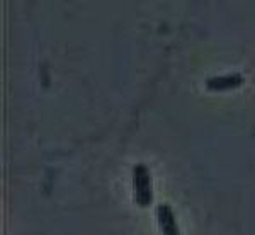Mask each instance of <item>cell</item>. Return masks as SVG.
<instances>
[{"mask_svg": "<svg viewBox=\"0 0 255 235\" xmlns=\"http://www.w3.org/2000/svg\"><path fill=\"white\" fill-rule=\"evenodd\" d=\"M244 75L238 72L232 73H223V75H215V77H208L206 78V87L209 90H228V89H235L240 87L244 84Z\"/></svg>", "mask_w": 255, "mask_h": 235, "instance_id": "obj_3", "label": "cell"}, {"mask_svg": "<svg viewBox=\"0 0 255 235\" xmlns=\"http://www.w3.org/2000/svg\"><path fill=\"white\" fill-rule=\"evenodd\" d=\"M157 222L160 225V230H162L163 235H180L179 225H177L175 215H174V210H172L170 205L167 203H160L157 206Z\"/></svg>", "mask_w": 255, "mask_h": 235, "instance_id": "obj_2", "label": "cell"}, {"mask_svg": "<svg viewBox=\"0 0 255 235\" xmlns=\"http://www.w3.org/2000/svg\"><path fill=\"white\" fill-rule=\"evenodd\" d=\"M133 189L134 201L141 208H148L153 203V188H151V174L146 164L139 162L133 167Z\"/></svg>", "mask_w": 255, "mask_h": 235, "instance_id": "obj_1", "label": "cell"}]
</instances>
